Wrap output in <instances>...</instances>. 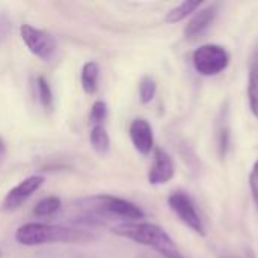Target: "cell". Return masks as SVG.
Wrapping results in <instances>:
<instances>
[{
	"label": "cell",
	"instance_id": "cell-4",
	"mask_svg": "<svg viewBox=\"0 0 258 258\" xmlns=\"http://www.w3.org/2000/svg\"><path fill=\"white\" fill-rule=\"evenodd\" d=\"M231 56L228 50L219 44L200 45L192 53V63L198 74L204 77L218 76L225 71L230 65Z\"/></svg>",
	"mask_w": 258,
	"mask_h": 258
},
{
	"label": "cell",
	"instance_id": "cell-1",
	"mask_svg": "<svg viewBox=\"0 0 258 258\" xmlns=\"http://www.w3.org/2000/svg\"><path fill=\"white\" fill-rule=\"evenodd\" d=\"M95 237L86 230L68 228L51 224L29 222L21 225L15 233V242L23 246H41V245H79L91 243Z\"/></svg>",
	"mask_w": 258,
	"mask_h": 258
},
{
	"label": "cell",
	"instance_id": "cell-16",
	"mask_svg": "<svg viewBox=\"0 0 258 258\" xmlns=\"http://www.w3.org/2000/svg\"><path fill=\"white\" fill-rule=\"evenodd\" d=\"M156 91H157V85L156 80L151 76H144L142 80L139 82V98L141 103L148 104L154 100L156 97Z\"/></svg>",
	"mask_w": 258,
	"mask_h": 258
},
{
	"label": "cell",
	"instance_id": "cell-18",
	"mask_svg": "<svg viewBox=\"0 0 258 258\" xmlns=\"http://www.w3.org/2000/svg\"><path fill=\"white\" fill-rule=\"evenodd\" d=\"M107 116V106L104 101H97L94 103L92 109H91V115H89V119L91 122H94L95 125H101V122L106 119Z\"/></svg>",
	"mask_w": 258,
	"mask_h": 258
},
{
	"label": "cell",
	"instance_id": "cell-5",
	"mask_svg": "<svg viewBox=\"0 0 258 258\" xmlns=\"http://www.w3.org/2000/svg\"><path fill=\"white\" fill-rule=\"evenodd\" d=\"M168 204L171 210L178 216V219L189 227L194 233L200 236H206V227L203 224V219L200 213L197 212V207L192 201V198L186 192H174L168 198Z\"/></svg>",
	"mask_w": 258,
	"mask_h": 258
},
{
	"label": "cell",
	"instance_id": "cell-23",
	"mask_svg": "<svg viewBox=\"0 0 258 258\" xmlns=\"http://www.w3.org/2000/svg\"><path fill=\"white\" fill-rule=\"evenodd\" d=\"M0 258H2V251H0Z\"/></svg>",
	"mask_w": 258,
	"mask_h": 258
},
{
	"label": "cell",
	"instance_id": "cell-10",
	"mask_svg": "<svg viewBox=\"0 0 258 258\" xmlns=\"http://www.w3.org/2000/svg\"><path fill=\"white\" fill-rule=\"evenodd\" d=\"M130 139L136 151L142 156H148L154 150V135L151 124L144 118H136L130 124Z\"/></svg>",
	"mask_w": 258,
	"mask_h": 258
},
{
	"label": "cell",
	"instance_id": "cell-22",
	"mask_svg": "<svg viewBox=\"0 0 258 258\" xmlns=\"http://www.w3.org/2000/svg\"><path fill=\"white\" fill-rule=\"evenodd\" d=\"M172 258H184V257H181V255H180V254H177V255H175V257H172Z\"/></svg>",
	"mask_w": 258,
	"mask_h": 258
},
{
	"label": "cell",
	"instance_id": "cell-14",
	"mask_svg": "<svg viewBox=\"0 0 258 258\" xmlns=\"http://www.w3.org/2000/svg\"><path fill=\"white\" fill-rule=\"evenodd\" d=\"M89 142L92 150L98 154H106L110 148V138L103 125H94V128L91 130Z\"/></svg>",
	"mask_w": 258,
	"mask_h": 258
},
{
	"label": "cell",
	"instance_id": "cell-2",
	"mask_svg": "<svg viewBox=\"0 0 258 258\" xmlns=\"http://www.w3.org/2000/svg\"><path fill=\"white\" fill-rule=\"evenodd\" d=\"M112 233L128 239L138 245L147 246L159 252L162 257L172 258L178 252L171 236L159 225L150 222H122L112 228Z\"/></svg>",
	"mask_w": 258,
	"mask_h": 258
},
{
	"label": "cell",
	"instance_id": "cell-21",
	"mask_svg": "<svg viewBox=\"0 0 258 258\" xmlns=\"http://www.w3.org/2000/svg\"><path fill=\"white\" fill-rule=\"evenodd\" d=\"M5 156H6V145H5L3 139L0 138V162L5 159Z\"/></svg>",
	"mask_w": 258,
	"mask_h": 258
},
{
	"label": "cell",
	"instance_id": "cell-17",
	"mask_svg": "<svg viewBox=\"0 0 258 258\" xmlns=\"http://www.w3.org/2000/svg\"><path fill=\"white\" fill-rule=\"evenodd\" d=\"M36 89H38V97L39 101L42 104L44 109H51L53 106V94H51V88L48 85V82L44 77H38L36 79Z\"/></svg>",
	"mask_w": 258,
	"mask_h": 258
},
{
	"label": "cell",
	"instance_id": "cell-19",
	"mask_svg": "<svg viewBox=\"0 0 258 258\" xmlns=\"http://www.w3.org/2000/svg\"><path fill=\"white\" fill-rule=\"evenodd\" d=\"M249 187H251V195L258 209V160L254 163L251 174H249Z\"/></svg>",
	"mask_w": 258,
	"mask_h": 258
},
{
	"label": "cell",
	"instance_id": "cell-12",
	"mask_svg": "<svg viewBox=\"0 0 258 258\" xmlns=\"http://www.w3.org/2000/svg\"><path fill=\"white\" fill-rule=\"evenodd\" d=\"M98 77H100V67L97 62L89 60L82 68V88L86 94H95L98 89Z\"/></svg>",
	"mask_w": 258,
	"mask_h": 258
},
{
	"label": "cell",
	"instance_id": "cell-3",
	"mask_svg": "<svg viewBox=\"0 0 258 258\" xmlns=\"http://www.w3.org/2000/svg\"><path fill=\"white\" fill-rule=\"evenodd\" d=\"M79 209L85 213L101 218V219H125L127 222H138L145 218V213L133 203L112 197V195H95L80 200Z\"/></svg>",
	"mask_w": 258,
	"mask_h": 258
},
{
	"label": "cell",
	"instance_id": "cell-6",
	"mask_svg": "<svg viewBox=\"0 0 258 258\" xmlns=\"http://www.w3.org/2000/svg\"><path fill=\"white\" fill-rule=\"evenodd\" d=\"M20 36L26 47L30 50L32 54L36 57L48 62L56 51V42L53 36L41 29H36L30 24H23L20 27Z\"/></svg>",
	"mask_w": 258,
	"mask_h": 258
},
{
	"label": "cell",
	"instance_id": "cell-15",
	"mask_svg": "<svg viewBox=\"0 0 258 258\" xmlns=\"http://www.w3.org/2000/svg\"><path fill=\"white\" fill-rule=\"evenodd\" d=\"M62 203L57 197H47L42 198L33 209V215L38 218H47V216H53L54 213L59 212Z\"/></svg>",
	"mask_w": 258,
	"mask_h": 258
},
{
	"label": "cell",
	"instance_id": "cell-13",
	"mask_svg": "<svg viewBox=\"0 0 258 258\" xmlns=\"http://www.w3.org/2000/svg\"><path fill=\"white\" fill-rule=\"evenodd\" d=\"M203 6V2H192V0H186L183 3H180L178 6H175L174 9H171L166 17H165V21L166 23H180L183 20H186L189 15H192L197 9H200Z\"/></svg>",
	"mask_w": 258,
	"mask_h": 258
},
{
	"label": "cell",
	"instance_id": "cell-9",
	"mask_svg": "<svg viewBox=\"0 0 258 258\" xmlns=\"http://www.w3.org/2000/svg\"><path fill=\"white\" fill-rule=\"evenodd\" d=\"M175 175V166L172 157L162 148L154 150V160L148 171V181L153 186L169 183Z\"/></svg>",
	"mask_w": 258,
	"mask_h": 258
},
{
	"label": "cell",
	"instance_id": "cell-20",
	"mask_svg": "<svg viewBox=\"0 0 258 258\" xmlns=\"http://www.w3.org/2000/svg\"><path fill=\"white\" fill-rule=\"evenodd\" d=\"M9 29H11V23L8 20V17L5 15H0V42H3L9 33Z\"/></svg>",
	"mask_w": 258,
	"mask_h": 258
},
{
	"label": "cell",
	"instance_id": "cell-7",
	"mask_svg": "<svg viewBox=\"0 0 258 258\" xmlns=\"http://www.w3.org/2000/svg\"><path fill=\"white\" fill-rule=\"evenodd\" d=\"M44 181L45 180L41 175H30V177L24 178L20 184H17L14 189H11L6 194V197L2 203L3 210L12 212V210L20 209L35 192H38L41 189Z\"/></svg>",
	"mask_w": 258,
	"mask_h": 258
},
{
	"label": "cell",
	"instance_id": "cell-11",
	"mask_svg": "<svg viewBox=\"0 0 258 258\" xmlns=\"http://www.w3.org/2000/svg\"><path fill=\"white\" fill-rule=\"evenodd\" d=\"M248 101L252 115L258 119V53L252 56L248 79Z\"/></svg>",
	"mask_w": 258,
	"mask_h": 258
},
{
	"label": "cell",
	"instance_id": "cell-8",
	"mask_svg": "<svg viewBox=\"0 0 258 258\" xmlns=\"http://www.w3.org/2000/svg\"><path fill=\"white\" fill-rule=\"evenodd\" d=\"M218 12H219V3H209V5L197 9L184 27L186 39L194 41V39L200 38L201 35H204L209 30V27L213 24V21L216 20Z\"/></svg>",
	"mask_w": 258,
	"mask_h": 258
}]
</instances>
